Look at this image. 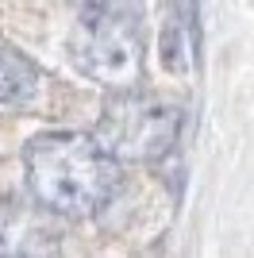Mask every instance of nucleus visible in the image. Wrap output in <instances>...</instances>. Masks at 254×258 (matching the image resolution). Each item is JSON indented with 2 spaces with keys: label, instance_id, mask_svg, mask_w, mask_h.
Wrapping results in <instances>:
<instances>
[{
  "label": "nucleus",
  "instance_id": "obj_1",
  "mask_svg": "<svg viewBox=\"0 0 254 258\" xmlns=\"http://www.w3.org/2000/svg\"><path fill=\"white\" fill-rule=\"evenodd\" d=\"M35 201L58 216H93L116 197L119 162L96 135L46 131L23 151Z\"/></svg>",
  "mask_w": 254,
  "mask_h": 258
},
{
  "label": "nucleus",
  "instance_id": "obj_4",
  "mask_svg": "<svg viewBox=\"0 0 254 258\" xmlns=\"http://www.w3.org/2000/svg\"><path fill=\"white\" fill-rule=\"evenodd\" d=\"M158 54L169 74L189 70V58L201 62V12H197V0H169Z\"/></svg>",
  "mask_w": 254,
  "mask_h": 258
},
{
  "label": "nucleus",
  "instance_id": "obj_3",
  "mask_svg": "<svg viewBox=\"0 0 254 258\" xmlns=\"http://www.w3.org/2000/svg\"><path fill=\"white\" fill-rule=\"evenodd\" d=\"M181 135V108L158 93L119 89L96 123V139L116 158H162Z\"/></svg>",
  "mask_w": 254,
  "mask_h": 258
},
{
  "label": "nucleus",
  "instance_id": "obj_5",
  "mask_svg": "<svg viewBox=\"0 0 254 258\" xmlns=\"http://www.w3.org/2000/svg\"><path fill=\"white\" fill-rule=\"evenodd\" d=\"M39 93V66L16 46H0V104L23 108Z\"/></svg>",
  "mask_w": 254,
  "mask_h": 258
},
{
  "label": "nucleus",
  "instance_id": "obj_2",
  "mask_svg": "<svg viewBox=\"0 0 254 258\" xmlns=\"http://www.w3.org/2000/svg\"><path fill=\"white\" fill-rule=\"evenodd\" d=\"M70 58L85 77L127 89L143 74V23L123 0H85Z\"/></svg>",
  "mask_w": 254,
  "mask_h": 258
}]
</instances>
